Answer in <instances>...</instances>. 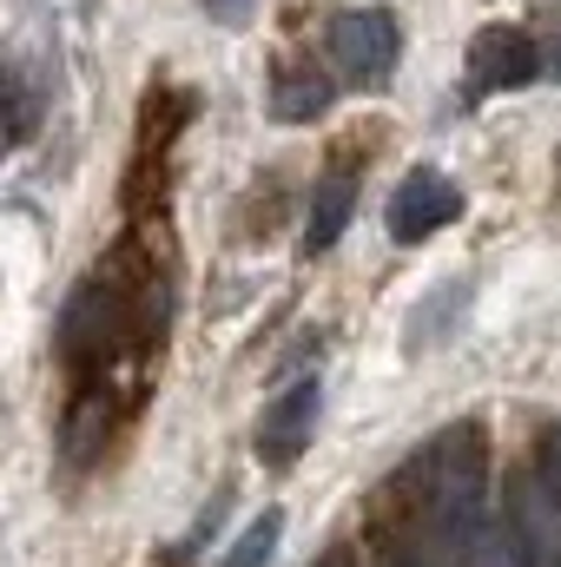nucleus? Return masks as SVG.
<instances>
[{"instance_id": "obj_6", "label": "nucleus", "mask_w": 561, "mask_h": 567, "mask_svg": "<svg viewBox=\"0 0 561 567\" xmlns=\"http://www.w3.org/2000/svg\"><path fill=\"white\" fill-rule=\"evenodd\" d=\"M469 567H536L542 561V542L516 522V515H482L476 535L462 542Z\"/></svg>"}, {"instance_id": "obj_12", "label": "nucleus", "mask_w": 561, "mask_h": 567, "mask_svg": "<svg viewBox=\"0 0 561 567\" xmlns=\"http://www.w3.org/2000/svg\"><path fill=\"white\" fill-rule=\"evenodd\" d=\"M205 7H212V13H218V20H238V13H245V7H252V0H205Z\"/></svg>"}, {"instance_id": "obj_11", "label": "nucleus", "mask_w": 561, "mask_h": 567, "mask_svg": "<svg viewBox=\"0 0 561 567\" xmlns=\"http://www.w3.org/2000/svg\"><path fill=\"white\" fill-rule=\"evenodd\" d=\"M536 488H542V495L561 508V429L542 442V482H536Z\"/></svg>"}, {"instance_id": "obj_7", "label": "nucleus", "mask_w": 561, "mask_h": 567, "mask_svg": "<svg viewBox=\"0 0 561 567\" xmlns=\"http://www.w3.org/2000/svg\"><path fill=\"white\" fill-rule=\"evenodd\" d=\"M350 212H357V178H350V172H324V178H317V192H310L304 245H310V251H330V245L344 238Z\"/></svg>"}, {"instance_id": "obj_2", "label": "nucleus", "mask_w": 561, "mask_h": 567, "mask_svg": "<svg viewBox=\"0 0 561 567\" xmlns=\"http://www.w3.org/2000/svg\"><path fill=\"white\" fill-rule=\"evenodd\" d=\"M397 53H404V33L384 7H350V13L330 20V60L357 86H384L397 73Z\"/></svg>"}, {"instance_id": "obj_8", "label": "nucleus", "mask_w": 561, "mask_h": 567, "mask_svg": "<svg viewBox=\"0 0 561 567\" xmlns=\"http://www.w3.org/2000/svg\"><path fill=\"white\" fill-rule=\"evenodd\" d=\"M330 80H317V73H278V86H272V113L278 120H317L324 106H330Z\"/></svg>"}, {"instance_id": "obj_10", "label": "nucleus", "mask_w": 561, "mask_h": 567, "mask_svg": "<svg viewBox=\"0 0 561 567\" xmlns=\"http://www.w3.org/2000/svg\"><path fill=\"white\" fill-rule=\"evenodd\" d=\"M462 303H469V284H462V278L449 284L442 297H429V303H417V317H410V350H422V343H436V330H442V323H449V317H456Z\"/></svg>"}, {"instance_id": "obj_14", "label": "nucleus", "mask_w": 561, "mask_h": 567, "mask_svg": "<svg viewBox=\"0 0 561 567\" xmlns=\"http://www.w3.org/2000/svg\"><path fill=\"white\" fill-rule=\"evenodd\" d=\"M384 567H429V561H422V555H390Z\"/></svg>"}, {"instance_id": "obj_3", "label": "nucleus", "mask_w": 561, "mask_h": 567, "mask_svg": "<svg viewBox=\"0 0 561 567\" xmlns=\"http://www.w3.org/2000/svg\"><path fill=\"white\" fill-rule=\"evenodd\" d=\"M317 410H324V383L317 377H297L290 390H278L265 403V416H258V462L265 468H290L310 449V435H317Z\"/></svg>"}, {"instance_id": "obj_5", "label": "nucleus", "mask_w": 561, "mask_h": 567, "mask_svg": "<svg viewBox=\"0 0 561 567\" xmlns=\"http://www.w3.org/2000/svg\"><path fill=\"white\" fill-rule=\"evenodd\" d=\"M462 212V192L442 178V172H410L390 198V238L397 245H422L429 231H442L449 218Z\"/></svg>"}, {"instance_id": "obj_9", "label": "nucleus", "mask_w": 561, "mask_h": 567, "mask_svg": "<svg viewBox=\"0 0 561 567\" xmlns=\"http://www.w3.org/2000/svg\"><path fill=\"white\" fill-rule=\"evenodd\" d=\"M278 535H284V515H278V508H265V515L232 542L225 567H265V561H272V548H278Z\"/></svg>"}, {"instance_id": "obj_1", "label": "nucleus", "mask_w": 561, "mask_h": 567, "mask_svg": "<svg viewBox=\"0 0 561 567\" xmlns=\"http://www.w3.org/2000/svg\"><path fill=\"white\" fill-rule=\"evenodd\" d=\"M429 522L462 548L482 522V435L476 429H449L429 449Z\"/></svg>"}, {"instance_id": "obj_4", "label": "nucleus", "mask_w": 561, "mask_h": 567, "mask_svg": "<svg viewBox=\"0 0 561 567\" xmlns=\"http://www.w3.org/2000/svg\"><path fill=\"white\" fill-rule=\"evenodd\" d=\"M536 40L522 27H482L469 40V93H509L536 80Z\"/></svg>"}, {"instance_id": "obj_13", "label": "nucleus", "mask_w": 561, "mask_h": 567, "mask_svg": "<svg viewBox=\"0 0 561 567\" xmlns=\"http://www.w3.org/2000/svg\"><path fill=\"white\" fill-rule=\"evenodd\" d=\"M324 567H357V555H350V548H330V555H324Z\"/></svg>"}]
</instances>
